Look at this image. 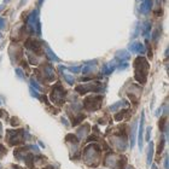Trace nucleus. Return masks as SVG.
<instances>
[{"mask_svg":"<svg viewBox=\"0 0 169 169\" xmlns=\"http://www.w3.org/2000/svg\"><path fill=\"white\" fill-rule=\"evenodd\" d=\"M26 47L28 48V50H30V51H33V52H38V53H40V48H41V42L40 41H38V40H35V39H29L27 42H26Z\"/></svg>","mask_w":169,"mask_h":169,"instance_id":"0eeeda50","label":"nucleus"},{"mask_svg":"<svg viewBox=\"0 0 169 169\" xmlns=\"http://www.w3.org/2000/svg\"><path fill=\"white\" fill-rule=\"evenodd\" d=\"M153 6V0H143L141 4H140V14L143 15H147Z\"/></svg>","mask_w":169,"mask_h":169,"instance_id":"6e6552de","label":"nucleus"},{"mask_svg":"<svg viewBox=\"0 0 169 169\" xmlns=\"http://www.w3.org/2000/svg\"><path fill=\"white\" fill-rule=\"evenodd\" d=\"M5 8V5H0V12H2L3 11V9Z\"/></svg>","mask_w":169,"mask_h":169,"instance_id":"c85d7f7f","label":"nucleus"},{"mask_svg":"<svg viewBox=\"0 0 169 169\" xmlns=\"http://www.w3.org/2000/svg\"><path fill=\"white\" fill-rule=\"evenodd\" d=\"M138 2H143V0H138Z\"/></svg>","mask_w":169,"mask_h":169,"instance_id":"473e14b6","label":"nucleus"},{"mask_svg":"<svg viewBox=\"0 0 169 169\" xmlns=\"http://www.w3.org/2000/svg\"><path fill=\"white\" fill-rule=\"evenodd\" d=\"M15 71H16V75H17V76H18L21 80H24V72L22 71V69H20V68H16V70H15Z\"/></svg>","mask_w":169,"mask_h":169,"instance_id":"412c9836","label":"nucleus"},{"mask_svg":"<svg viewBox=\"0 0 169 169\" xmlns=\"http://www.w3.org/2000/svg\"><path fill=\"white\" fill-rule=\"evenodd\" d=\"M151 127H147V129H146V140L149 141L150 140V134H151Z\"/></svg>","mask_w":169,"mask_h":169,"instance_id":"a878e982","label":"nucleus"},{"mask_svg":"<svg viewBox=\"0 0 169 169\" xmlns=\"http://www.w3.org/2000/svg\"><path fill=\"white\" fill-rule=\"evenodd\" d=\"M151 29H152V26H151V23L149 22V21H145L144 23H143V26H141V35L145 38V39H147L149 38V35H150V33H151Z\"/></svg>","mask_w":169,"mask_h":169,"instance_id":"9b49d317","label":"nucleus"},{"mask_svg":"<svg viewBox=\"0 0 169 169\" xmlns=\"http://www.w3.org/2000/svg\"><path fill=\"white\" fill-rule=\"evenodd\" d=\"M27 24L29 27V29H32V32L38 33V35H41V23H40V11L39 9H34L28 18H27Z\"/></svg>","mask_w":169,"mask_h":169,"instance_id":"f03ea898","label":"nucleus"},{"mask_svg":"<svg viewBox=\"0 0 169 169\" xmlns=\"http://www.w3.org/2000/svg\"><path fill=\"white\" fill-rule=\"evenodd\" d=\"M44 72H45V76L47 77V80H54V72H53V69H52V66H50V65H45L44 66Z\"/></svg>","mask_w":169,"mask_h":169,"instance_id":"4468645a","label":"nucleus"},{"mask_svg":"<svg viewBox=\"0 0 169 169\" xmlns=\"http://www.w3.org/2000/svg\"><path fill=\"white\" fill-rule=\"evenodd\" d=\"M30 83H32V87H33L34 90H36V91H41V90H42V88H41V86L39 84V82H38V81H35L34 78H32V80H30Z\"/></svg>","mask_w":169,"mask_h":169,"instance_id":"a211bd4d","label":"nucleus"},{"mask_svg":"<svg viewBox=\"0 0 169 169\" xmlns=\"http://www.w3.org/2000/svg\"><path fill=\"white\" fill-rule=\"evenodd\" d=\"M164 169H168V159L165 158V161H164Z\"/></svg>","mask_w":169,"mask_h":169,"instance_id":"bb28decb","label":"nucleus"},{"mask_svg":"<svg viewBox=\"0 0 169 169\" xmlns=\"http://www.w3.org/2000/svg\"><path fill=\"white\" fill-rule=\"evenodd\" d=\"M42 3H44V0H39V6H41V5H42Z\"/></svg>","mask_w":169,"mask_h":169,"instance_id":"c756f323","label":"nucleus"},{"mask_svg":"<svg viewBox=\"0 0 169 169\" xmlns=\"http://www.w3.org/2000/svg\"><path fill=\"white\" fill-rule=\"evenodd\" d=\"M152 155H153V144H149V150H147V164H151L152 161Z\"/></svg>","mask_w":169,"mask_h":169,"instance_id":"dca6fc26","label":"nucleus"},{"mask_svg":"<svg viewBox=\"0 0 169 169\" xmlns=\"http://www.w3.org/2000/svg\"><path fill=\"white\" fill-rule=\"evenodd\" d=\"M6 28V20L0 17V30H5Z\"/></svg>","mask_w":169,"mask_h":169,"instance_id":"4be33fe9","label":"nucleus"},{"mask_svg":"<svg viewBox=\"0 0 169 169\" xmlns=\"http://www.w3.org/2000/svg\"><path fill=\"white\" fill-rule=\"evenodd\" d=\"M29 90H30V94H32L34 98H40V94H39V93H38V92H36V91H35L32 86H30V88H29Z\"/></svg>","mask_w":169,"mask_h":169,"instance_id":"393cba45","label":"nucleus"},{"mask_svg":"<svg viewBox=\"0 0 169 169\" xmlns=\"http://www.w3.org/2000/svg\"><path fill=\"white\" fill-rule=\"evenodd\" d=\"M75 90L80 94H84L87 92H102L104 90V87L99 82H91V83H86V84H80Z\"/></svg>","mask_w":169,"mask_h":169,"instance_id":"7ed1b4c3","label":"nucleus"},{"mask_svg":"<svg viewBox=\"0 0 169 169\" xmlns=\"http://www.w3.org/2000/svg\"><path fill=\"white\" fill-rule=\"evenodd\" d=\"M115 58H116V60H118V62H127V60L131 58V54H129V52L126 51V50H118V51L116 52V54H115Z\"/></svg>","mask_w":169,"mask_h":169,"instance_id":"9d476101","label":"nucleus"},{"mask_svg":"<svg viewBox=\"0 0 169 169\" xmlns=\"http://www.w3.org/2000/svg\"><path fill=\"white\" fill-rule=\"evenodd\" d=\"M127 112H129V111H128V110H121L120 112H117V114L115 115V120H116V121H121V120L124 117V115H126Z\"/></svg>","mask_w":169,"mask_h":169,"instance_id":"f3484780","label":"nucleus"},{"mask_svg":"<svg viewBox=\"0 0 169 169\" xmlns=\"http://www.w3.org/2000/svg\"><path fill=\"white\" fill-rule=\"evenodd\" d=\"M2 36H3V35H2V33H0V39H2Z\"/></svg>","mask_w":169,"mask_h":169,"instance_id":"2f4dec72","label":"nucleus"},{"mask_svg":"<svg viewBox=\"0 0 169 169\" xmlns=\"http://www.w3.org/2000/svg\"><path fill=\"white\" fill-rule=\"evenodd\" d=\"M133 65H134V78L139 83L144 84L147 80V74H149V68H150L149 62L144 57H138L135 58Z\"/></svg>","mask_w":169,"mask_h":169,"instance_id":"f257e3e1","label":"nucleus"},{"mask_svg":"<svg viewBox=\"0 0 169 169\" xmlns=\"http://www.w3.org/2000/svg\"><path fill=\"white\" fill-rule=\"evenodd\" d=\"M26 2H27V0H22V2L20 3V8H21V6H23V5L26 4Z\"/></svg>","mask_w":169,"mask_h":169,"instance_id":"cd10ccee","label":"nucleus"},{"mask_svg":"<svg viewBox=\"0 0 169 169\" xmlns=\"http://www.w3.org/2000/svg\"><path fill=\"white\" fill-rule=\"evenodd\" d=\"M115 69H116V63L114 60H111V62L104 64V66H103V74L104 75H110Z\"/></svg>","mask_w":169,"mask_h":169,"instance_id":"f8f14e48","label":"nucleus"},{"mask_svg":"<svg viewBox=\"0 0 169 169\" xmlns=\"http://www.w3.org/2000/svg\"><path fill=\"white\" fill-rule=\"evenodd\" d=\"M64 78H65V81H66L69 84H74L75 78H74L71 75H69V74H64Z\"/></svg>","mask_w":169,"mask_h":169,"instance_id":"aec40b11","label":"nucleus"},{"mask_svg":"<svg viewBox=\"0 0 169 169\" xmlns=\"http://www.w3.org/2000/svg\"><path fill=\"white\" fill-rule=\"evenodd\" d=\"M144 123H145V112H141V117H140V122H139V147L140 150H143V137H144Z\"/></svg>","mask_w":169,"mask_h":169,"instance_id":"1a4fd4ad","label":"nucleus"},{"mask_svg":"<svg viewBox=\"0 0 169 169\" xmlns=\"http://www.w3.org/2000/svg\"><path fill=\"white\" fill-rule=\"evenodd\" d=\"M68 70H70L71 72H75V74H77V72H80V70H81V66H70V68H68Z\"/></svg>","mask_w":169,"mask_h":169,"instance_id":"b1692460","label":"nucleus"},{"mask_svg":"<svg viewBox=\"0 0 169 169\" xmlns=\"http://www.w3.org/2000/svg\"><path fill=\"white\" fill-rule=\"evenodd\" d=\"M122 106H128V102H127V100H120V102L112 104L109 109H110L111 111H117V110H118L120 108H122Z\"/></svg>","mask_w":169,"mask_h":169,"instance_id":"2eb2a0df","label":"nucleus"},{"mask_svg":"<svg viewBox=\"0 0 169 169\" xmlns=\"http://www.w3.org/2000/svg\"><path fill=\"white\" fill-rule=\"evenodd\" d=\"M102 100H103L102 97H88V98L84 99L83 105L90 111H96V110H98L100 108Z\"/></svg>","mask_w":169,"mask_h":169,"instance_id":"39448f33","label":"nucleus"},{"mask_svg":"<svg viewBox=\"0 0 169 169\" xmlns=\"http://www.w3.org/2000/svg\"><path fill=\"white\" fill-rule=\"evenodd\" d=\"M11 2V0H5V3H10Z\"/></svg>","mask_w":169,"mask_h":169,"instance_id":"7c9ffc66","label":"nucleus"},{"mask_svg":"<svg viewBox=\"0 0 169 169\" xmlns=\"http://www.w3.org/2000/svg\"><path fill=\"white\" fill-rule=\"evenodd\" d=\"M51 98H52L53 103H54V104H58V105H60V104L64 102V98H65V91L63 90V87H62V84H60V83H57L56 86H53Z\"/></svg>","mask_w":169,"mask_h":169,"instance_id":"20e7f679","label":"nucleus"},{"mask_svg":"<svg viewBox=\"0 0 169 169\" xmlns=\"http://www.w3.org/2000/svg\"><path fill=\"white\" fill-rule=\"evenodd\" d=\"M45 52H46V54L48 56V58L51 59V60H54V62H59V58L56 56V53L51 50V47L47 45V44H45Z\"/></svg>","mask_w":169,"mask_h":169,"instance_id":"ddd939ff","label":"nucleus"},{"mask_svg":"<svg viewBox=\"0 0 169 169\" xmlns=\"http://www.w3.org/2000/svg\"><path fill=\"white\" fill-rule=\"evenodd\" d=\"M161 32H162L161 26H158V28L155 30V33H153V35H152V39H153L155 41H157V40H158V38H159V35H161Z\"/></svg>","mask_w":169,"mask_h":169,"instance_id":"6ab92c4d","label":"nucleus"},{"mask_svg":"<svg viewBox=\"0 0 169 169\" xmlns=\"http://www.w3.org/2000/svg\"><path fill=\"white\" fill-rule=\"evenodd\" d=\"M128 48L133 53H139V54H144L145 53V46L143 45V42H139V41L131 42L129 46H128Z\"/></svg>","mask_w":169,"mask_h":169,"instance_id":"423d86ee","label":"nucleus"},{"mask_svg":"<svg viewBox=\"0 0 169 169\" xmlns=\"http://www.w3.org/2000/svg\"><path fill=\"white\" fill-rule=\"evenodd\" d=\"M120 70H123V69H126L127 66H128V63L127 62H118V65H116Z\"/></svg>","mask_w":169,"mask_h":169,"instance_id":"5701e85b","label":"nucleus"}]
</instances>
